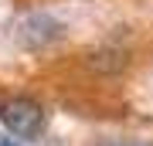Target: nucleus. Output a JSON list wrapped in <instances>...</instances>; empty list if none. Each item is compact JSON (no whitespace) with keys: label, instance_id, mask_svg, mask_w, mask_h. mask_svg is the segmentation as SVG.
<instances>
[{"label":"nucleus","instance_id":"7ed1b4c3","mask_svg":"<svg viewBox=\"0 0 153 146\" xmlns=\"http://www.w3.org/2000/svg\"><path fill=\"white\" fill-rule=\"evenodd\" d=\"M0 146H21V139H14L10 133H0Z\"/></svg>","mask_w":153,"mask_h":146},{"label":"nucleus","instance_id":"f257e3e1","mask_svg":"<svg viewBox=\"0 0 153 146\" xmlns=\"http://www.w3.org/2000/svg\"><path fill=\"white\" fill-rule=\"evenodd\" d=\"M0 122L14 139H38L48 126V109L27 95H14L0 102Z\"/></svg>","mask_w":153,"mask_h":146},{"label":"nucleus","instance_id":"20e7f679","mask_svg":"<svg viewBox=\"0 0 153 146\" xmlns=\"http://www.w3.org/2000/svg\"><path fill=\"white\" fill-rule=\"evenodd\" d=\"M105 146H150V143H105Z\"/></svg>","mask_w":153,"mask_h":146},{"label":"nucleus","instance_id":"f03ea898","mask_svg":"<svg viewBox=\"0 0 153 146\" xmlns=\"http://www.w3.org/2000/svg\"><path fill=\"white\" fill-rule=\"evenodd\" d=\"M14 34H17V41H21L27 51H41V48L55 44L61 34H65V24L55 21V17L44 14V10H34V14H27L21 24H17Z\"/></svg>","mask_w":153,"mask_h":146}]
</instances>
